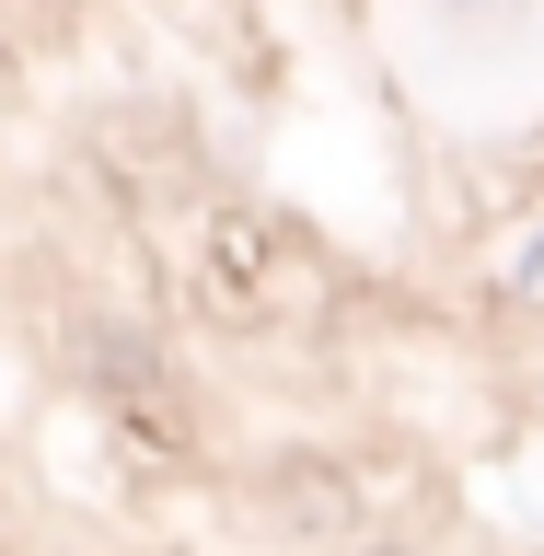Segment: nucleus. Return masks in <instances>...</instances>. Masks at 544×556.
<instances>
[{"label":"nucleus","mask_w":544,"mask_h":556,"mask_svg":"<svg viewBox=\"0 0 544 556\" xmlns=\"http://www.w3.org/2000/svg\"><path fill=\"white\" fill-rule=\"evenodd\" d=\"M81 359H104V394H151V337H93V348H81Z\"/></svg>","instance_id":"f257e3e1"}]
</instances>
